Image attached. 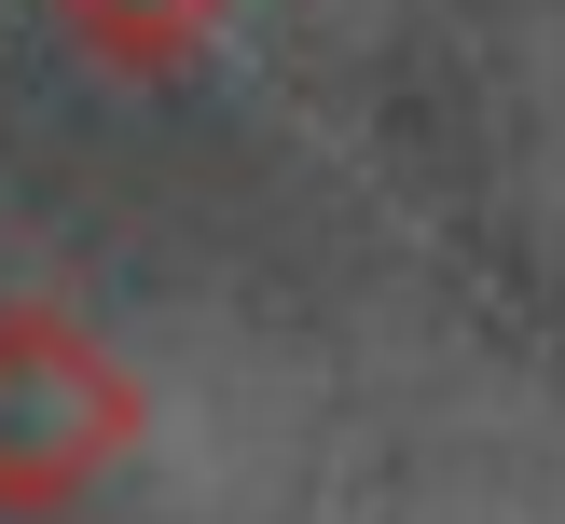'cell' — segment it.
<instances>
[{
    "mask_svg": "<svg viewBox=\"0 0 565 524\" xmlns=\"http://www.w3.org/2000/svg\"><path fill=\"white\" fill-rule=\"evenodd\" d=\"M138 456V373L55 303H0V511H70Z\"/></svg>",
    "mask_w": 565,
    "mask_h": 524,
    "instance_id": "6da1fadb",
    "label": "cell"
},
{
    "mask_svg": "<svg viewBox=\"0 0 565 524\" xmlns=\"http://www.w3.org/2000/svg\"><path fill=\"white\" fill-rule=\"evenodd\" d=\"M70 14V42H97L110 69H166V55H193L235 0H55Z\"/></svg>",
    "mask_w": 565,
    "mask_h": 524,
    "instance_id": "7a4b0ae2",
    "label": "cell"
}]
</instances>
